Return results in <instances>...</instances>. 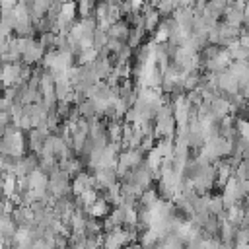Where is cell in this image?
<instances>
[{"label":"cell","mask_w":249,"mask_h":249,"mask_svg":"<svg viewBox=\"0 0 249 249\" xmlns=\"http://www.w3.org/2000/svg\"><path fill=\"white\" fill-rule=\"evenodd\" d=\"M123 124L121 121H109L107 123V134L111 142H121L123 140Z\"/></svg>","instance_id":"obj_7"},{"label":"cell","mask_w":249,"mask_h":249,"mask_svg":"<svg viewBox=\"0 0 249 249\" xmlns=\"http://www.w3.org/2000/svg\"><path fill=\"white\" fill-rule=\"evenodd\" d=\"M228 0H208L206 2V10H204V16H210V18H220L226 14L228 10Z\"/></svg>","instance_id":"obj_6"},{"label":"cell","mask_w":249,"mask_h":249,"mask_svg":"<svg viewBox=\"0 0 249 249\" xmlns=\"http://www.w3.org/2000/svg\"><path fill=\"white\" fill-rule=\"evenodd\" d=\"M107 41H109V31L97 25V29H95V33H93V47H95L97 51H101V49L107 45Z\"/></svg>","instance_id":"obj_10"},{"label":"cell","mask_w":249,"mask_h":249,"mask_svg":"<svg viewBox=\"0 0 249 249\" xmlns=\"http://www.w3.org/2000/svg\"><path fill=\"white\" fill-rule=\"evenodd\" d=\"M18 2H19V0H2L4 8H14V6H18Z\"/></svg>","instance_id":"obj_13"},{"label":"cell","mask_w":249,"mask_h":249,"mask_svg":"<svg viewBox=\"0 0 249 249\" xmlns=\"http://www.w3.org/2000/svg\"><path fill=\"white\" fill-rule=\"evenodd\" d=\"M12 216H14V220L18 222V226H27V228H31V226L35 224V212H33V208H31L29 204H18V206L14 208V212H12Z\"/></svg>","instance_id":"obj_3"},{"label":"cell","mask_w":249,"mask_h":249,"mask_svg":"<svg viewBox=\"0 0 249 249\" xmlns=\"http://www.w3.org/2000/svg\"><path fill=\"white\" fill-rule=\"evenodd\" d=\"M208 208H210V212H212L214 216H220V214L226 210L224 196H222V195H220V196H212V198H210V202H208Z\"/></svg>","instance_id":"obj_11"},{"label":"cell","mask_w":249,"mask_h":249,"mask_svg":"<svg viewBox=\"0 0 249 249\" xmlns=\"http://www.w3.org/2000/svg\"><path fill=\"white\" fill-rule=\"evenodd\" d=\"M144 33H146V27H144V25H134V27L130 29V35H128V41H126V43H128L132 49L140 47V41H142Z\"/></svg>","instance_id":"obj_8"},{"label":"cell","mask_w":249,"mask_h":249,"mask_svg":"<svg viewBox=\"0 0 249 249\" xmlns=\"http://www.w3.org/2000/svg\"><path fill=\"white\" fill-rule=\"evenodd\" d=\"M51 136V134H49ZM41 128H37V126H33L31 130H27V148H29V152H33V154H41L43 152V146H45V140L49 138Z\"/></svg>","instance_id":"obj_2"},{"label":"cell","mask_w":249,"mask_h":249,"mask_svg":"<svg viewBox=\"0 0 249 249\" xmlns=\"http://www.w3.org/2000/svg\"><path fill=\"white\" fill-rule=\"evenodd\" d=\"M235 130H237V136L249 138V119H237V123H235Z\"/></svg>","instance_id":"obj_12"},{"label":"cell","mask_w":249,"mask_h":249,"mask_svg":"<svg viewBox=\"0 0 249 249\" xmlns=\"http://www.w3.org/2000/svg\"><path fill=\"white\" fill-rule=\"evenodd\" d=\"M76 2H78V16L80 18L93 16L95 14V6H97L95 0H76Z\"/></svg>","instance_id":"obj_9"},{"label":"cell","mask_w":249,"mask_h":249,"mask_svg":"<svg viewBox=\"0 0 249 249\" xmlns=\"http://www.w3.org/2000/svg\"><path fill=\"white\" fill-rule=\"evenodd\" d=\"M45 53H47V49H45V45L39 41V39H29V43H27V47H25V51H23V56H21V60L25 62V64H33V62H37V60H43V56H45Z\"/></svg>","instance_id":"obj_1"},{"label":"cell","mask_w":249,"mask_h":249,"mask_svg":"<svg viewBox=\"0 0 249 249\" xmlns=\"http://www.w3.org/2000/svg\"><path fill=\"white\" fill-rule=\"evenodd\" d=\"M86 214L88 216H93V218H103L109 214V200L105 196H99L95 202H91L88 208H86Z\"/></svg>","instance_id":"obj_5"},{"label":"cell","mask_w":249,"mask_h":249,"mask_svg":"<svg viewBox=\"0 0 249 249\" xmlns=\"http://www.w3.org/2000/svg\"><path fill=\"white\" fill-rule=\"evenodd\" d=\"M128 35H130V23L124 21V19H119L115 23H111L109 27V37H115L119 41H128Z\"/></svg>","instance_id":"obj_4"}]
</instances>
